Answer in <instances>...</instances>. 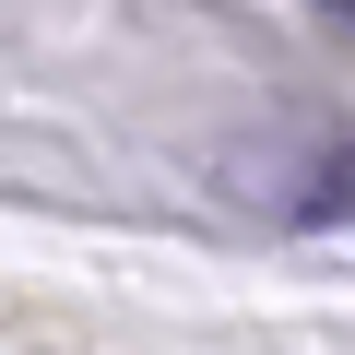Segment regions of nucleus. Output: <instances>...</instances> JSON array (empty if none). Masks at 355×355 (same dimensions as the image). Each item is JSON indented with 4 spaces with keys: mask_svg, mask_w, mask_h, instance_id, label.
Segmentation results:
<instances>
[{
    "mask_svg": "<svg viewBox=\"0 0 355 355\" xmlns=\"http://www.w3.org/2000/svg\"><path fill=\"white\" fill-rule=\"evenodd\" d=\"M320 12H331V24H343V36H355V0H320Z\"/></svg>",
    "mask_w": 355,
    "mask_h": 355,
    "instance_id": "obj_1",
    "label": "nucleus"
}]
</instances>
